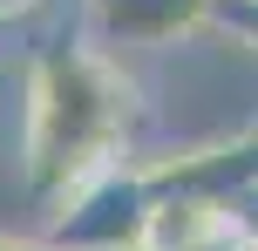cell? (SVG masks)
Segmentation results:
<instances>
[{"instance_id":"1","label":"cell","mask_w":258,"mask_h":251,"mask_svg":"<svg viewBox=\"0 0 258 251\" xmlns=\"http://www.w3.org/2000/svg\"><path fill=\"white\" fill-rule=\"evenodd\" d=\"M136 81L109 61L102 41H48L21 75V177L41 204L75 177L129 156Z\"/></svg>"},{"instance_id":"2","label":"cell","mask_w":258,"mask_h":251,"mask_svg":"<svg viewBox=\"0 0 258 251\" xmlns=\"http://www.w3.org/2000/svg\"><path fill=\"white\" fill-rule=\"evenodd\" d=\"M150 204H156V184H150V163H102V170L75 177L61 197H48V224H41V244L48 251H129L143 244L150 231Z\"/></svg>"},{"instance_id":"3","label":"cell","mask_w":258,"mask_h":251,"mask_svg":"<svg viewBox=\"0 0 258 251\" xmlns=\"http://www.w3.org/2000/svg\"><path fill=\"white\" fill-rule=\"evenodd\" d=\"M150 184L156 190H190V197L231 211L258 184V129L231 136V143H211V149H190V156H170V163H150Z\"/></svg>"},{"instance_id":"4","label":"cell","mask_w":258,"mask_h":251,"mask_svg":"<svg viewBox=\"0 0 258 251\" xmlns=\"http://www.w3.org/2000/svg\"><path fill=\"white\" fill-rule=\"evenodd\" d=\"M211 0H89V34L102 48H170L204 27Z\"/></svg>"},{"instance_id":"5","label":"cell","mask_w":258,"mask_h":251,"mask_svg":"<svg viewBox=\"0 0 258 251\" xmlns=\"http://www.w3.org/2000/svg\"><path fill=\"white\" fill-rule=\"evenodd\" d=\"M34 7H41V0H0V21H27Z\"/></svg>"},{"instance_id":"6","label":"cell","mask_w":258,"mask_h":251,"mask_svg":"<svg viewBox=\"0 0 258 251\" xmlns=\"http://www.w3.org/2000/svg\"><path fill=\"white\" fill-rule=\"evenodd\" d=\"M0 251H48L41 238H7V231H0Z\"/></svg>"},{"instance_id":"7","label":"cell","mask_w":258,"mask_h":251,"mask_svg":"<svg viewBox=\"0 0 258 251\" xmlns=\"http://www.w3.org/2000/svg\"><path fill=\"white\" fill-rule=\"evenodd\" d=\"M238 251H258V238H245V244H238Z\"/></svg>"},{"instance_id":"8","label":"cell","mask_w":258,"mask_h":251,"mask_svg":"<svg viewBox=\"0 0 258 251\" xmlns=\"http://www.w3.org/2000/svg\"><path fill=\"white\" fill-rule=\"evenodd\" d=\"M0 95H7V68H0Z\"/></svg>"},{"instance_id":"9","label":"cell","mask_w":258,"mask_h":251,"mask_svg":"<svg viewBox=\"0 0 258 251\" xmlns=\"http://www.w3.org/2000/svg\"><path fill=\"white\" fill-rule=\"evenodd\" d=\"M129 251H150V244H129Z\"/></svg>"}]
</instances>
